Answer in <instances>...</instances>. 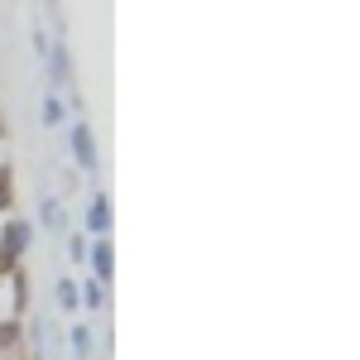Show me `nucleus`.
Here are the masks:
<instances>
[{
  "instance_id": "obj_7",
  "label": "nucleus",
  "mask_w": 360,
  "mask_h": 360,
  "mask_svg": "<svg viewBox=\"0 0 360 360\" xmlns=\"http://www.w3.org/2000/svg\"><path fill=\"white\" fill-rule=\"evenodd\" d=\"M10 207H15V168L0 164V217H10Z\"/></svg>"
},
{
  "instance_id": "obj_2",
  "label": "nucleus",
  "mask_w": 360,
  "mask_h": 360,
  "mask_svg": "<svg viewBox=\"0 0 360 360\" xmlns=\"http://www.w3.org/2000/svg\"><path fill=\"white\" fill-rule=\"evenodd\" d=\"M68 139H72V159H77V168H82V173H96V164H101V159H96V139H91V125H86L82 115L72 120Z\"/></svg>"
},
{
  "instance_id": "obj_14",
  "label": "nucleus",
  "mask_w": 360,
  "mask_h": 360,
  "mask_svg": "<svg viewBox=\"0 0 360 360\" xmlns=\"http://www.w3.org/2000/svg\"><path fill=\"white\" fill-rule=\"evenodd\" d=\"M0 139H5V115H0Z\"/></svg>"
},
{
  "instance_id": "obj_13",
  "label": "nucleus",
  "mask_w": 360,
  "mask_h": 360,
  "mask_svg": "<svg viewBox=\"0 0 360 360\" xmlns=\"http://www.w3.org/2000/svg\"><path fill=\"white\" fill-rule=\"evenodd\" d=\"M68 255H72V259H86V236H82V231L68 236Z\"/></svg>"
},
{
  "instance_id": "obj_10",
  "label": "nucleus",
  "mask_w": 360,
  "mask_h": 360,
  "mask_svg": "<svg viewBox=\"0 0 360 360\" xmlns=\"http://www.w3.org/2000/svg\"><path fill=\"white\" fill-rule=\"evenodd\" d=\"M44 226H49V231H63V202H58V197L44 202Z\"/></svg>"
},
{
  "instance_id": "obj_4",
  "label": "nucleus",
  "mask_w": 360,
  "mask_h": 360,
  "mask_svg": "<svg viewBox=\"0 0 360 360\" xmlns=\"http://www.w3.org/2000/svg\"><path fill=\"white\" fill-rule=\"evenodd\" d=\"M86 231H91L96 240H106V231H111V197L106 193L91 197V207H86Z\"/></svg>"
},
{
  "instance_id": "obj_6",
  "label": "nucleus",
  "mask_w": 360,
  "mask_h": 360,
  "mask_svg": "<svg viewBox=\"0 0 360 360\" xmlns=\"http://www.w3.org/2000/svg\"><path fill=\"white\" fill-rule=\"evenodd\" d=\"M58 307H63V312H77V307H82V288H77V278H58Z\"/></svg>"
},
{
  "instance_id": "obj_9",
  "label": "nucleus",
  "mask_w": 360,
  "mask_h": 360,
  "mask_svg": "<svg viewBox=\"0 0 360 360\" xmlns=\"http://www.w3.org/2000/svg\"><path fill=\"white\" fill-rule=\"evenodd\" d=\"M44 125H63V96L58 91L44 96Z\"/></svg>"
},
{
  "instance_id": "obj_11",
  "label": "nucleus",
  "mask_w": 360,
  "mask_h": 360,
  "mask_svg": "<svg viewBox=\"0 0 360 360\" xmlns=\"http://www.w3.org/2000/svg\"><path fill=\"white\" fill-rule=\"evenodd\" d=\"M20 327H25V322H20V317H5V322H0V351H5V346H15V341H20Z\"/></svg>"
},
{
  "instance_id": "obj_8",
  "label": "nucleus",
  "mask_w": 360,
  "mask_h": 360,
  "mask_svg": "<svg viewBox=\"0 0 360 360\" xmlns=\"http://www.w3.org/2000/svg\"><path fill=\"white\" fill-rule=\"evenodd\" d=\"M77 288H82V303H86V307H106V283H96V278H82Z\"/></svg>"
},
{
  "instance_id": "obj_1",
  "label": "nucleus",
  "mask_w": 360,
  "mask_h": 360,
  "mask_svg": "<svg viewBox=\"0 0 360 360\" xmlns=\"http://www.w3.org/2000/svg\"><path fill=\"white\" fill-rule=\"evenodd\" d=\"M29 240H34V226L20 221V217H5V226H0V274H15L20 269Z\"/></svg>"
},
{
  "instance_id": "obj_12",
  "label": "nucleus",
  "mask_w": 360,
  "mask_h": 360,
  "mask_svg": "<svg viewBox=\"0 0 360 360\" xmlns=\"http://www.w3.org/2000/svg\"><path fill=\"white\" fill-rule=\"evenodd\" d=\"M72 351H77V360H91V332L86 327H72Z\"/></svg>"
},
{
  "instance_id": "obj_3",
  "label": "nucleus",
  "mask_w": 360,
  "mask_h": 360,
  "mask_svg": "<svg viewBox=\"0 0 360 360\" xmlns=\"http://www.w3.org/2000/svg\"><path fill=\"white\" fill-rule=\"evenodd\" d=\"M86 259H91V278H96V283H111V274H115L111 240H91V245H86Z\"/></svg>"
},
{
  "instance_id": "obj_5",
  "label": "nucleus",
  "mask_w": 360,
  "mask_h": 360,
  "mask_svg": "<svg viewBox=\"0 0 360 360\" xmlns=\"http://www.w3.org/2000/svg\"><path fill=\"white\" fill-rule=\"evenodd\" d=\"M49 77H53V86L72 82V53H68V44H53L49 49Z\"/></svg>"
}]
</instances>
